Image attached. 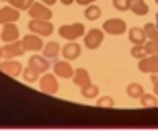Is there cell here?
<instances>
[{"instance_id": "f35d334b", "label": "cell", "mask_w": 158, "mask_h": 131, "mask_svg": "<svg viewBox=\"0 0 158 131\" xmlns=\"http://www.w3.org/2000/svg\"><path fill=\"white\" fill-rule=\"evenodd\" d=\"M8 2H10V0H8Z\"/></svg>"}, {"instance_id": "3957f363", "label": "cell", "mask_w": 158, "mask_h": 131, "mask_svg": "<svg viewBox=\"0 0 158 131\" xmlns=\"http://www.w3.org/2000/svg\"><path fill=\"white\" fill-rule=\"evenodd\" d=\"M27 27L31 29V33L41 35V37H47V35H51V33L55 32V27L51 26L49 20H31Z\"/></svg>"}, {"instance_id": "74e56055", "label": "cell", "mask_w": 158, "mask_h": 131, "mask_svg": "<svg viewBox=\"0 0 158 131\" xmlns=\"http://www.w3.org/2000/svg\"><path fill=\"white\" fill-rule=\"evenodd\" d=\"M156 4H158V0H156Z\"/></svg>"}, {"instance_id": "30bf717a", "label": "cell", "mask_w": 158, "mask_h": 131, "mask_svg": "<svg viewBox=\"0 0 158 131\" xmlns=\"http://www.w3.org/2000/svg\"><path fill=\"white\" fill-rule=\"evenodd\" d=\"M20 18V10L14 8V6H4L0 10V23H12Z\"/></svg>"}, {"instance_id": "ba28073f", "label": "cell", "mask_w": 158, "mask_h": 131, "mask_svg": "<svg viewBox=\"0 0 158 131\" xmlns=\"http://www.w3.org/2000/svg\"><path fill=\"white\" fill-rule=\"evenodd\" d=\"M22 47L23 51H41L43 49V41H41V35H26V37L22 39Z\"/></svg>"}, {"instance_id": "cb8c5ba5", "label": "cell", "mask_w": 158, "mask_h": 131, "mask_svg": "<svg viewBox=\"0 0 158 131\" xmlns=\"http://www.w3.org/2000/svg\"><path fill=\"white\" fill-rule=\"evenodd\" d=\"M143 32L144 35H147L148 39H158V27H156V23H144V27H143Z\"/></svg>"}, {"instance_id": "f546056e", "label": "cell", "mask_w": 158, "mask_h": 131, "mask_svg": "<svg viewBox=\"0 0 158 131\" xmlns=\"http://www.w3.org/2000/svg\"><path fill=\"white\" fill-rule=\"evenodd\" d=\"M113 8L115 10H129V0H113Z\"/></svg>"}, {"instance_id": "277c9868", "label": "cell", "mask_w": 158, "mask_h": 131, "mask_svg": "<svg viewBox=\"0 0 158 131\" xmlns=\"http://www.w3.org/2000/svg\"><path fill=\"white\" fill-rule=\"evenodd\" d=\"M82 37H84V45H86L88 49H98V47L104 43V32L98 29V27L90 29V32L84 33Z\"/></svg>"}, {"instance_id": "83f0119b", "label": "cell", "mask_w": 158, "mask_h": 131, "mask_svg": "<svg viewBox=\"0 0 158 131\" xmlns=\"http://www.w3.org/2000/svg\"><path fill=\"white\" fill-rule=\"evenodd\" d=\"M98 106H100V108H113L115 102H113V98H111V96H104V98H100V100H98Z\"/></svg>"}, {"instance_id": "f1b7e54d", "label": "cell", "mask_w": 158, "mask_h": 131, "mask_svg": "<svg viewBox=\"0 0 158 131\" xmlns=\"http://www.w3.org/2000/svg\"><path fill=\"white\" fill-rule=\"evenodd\" d=\"M147 53H144L143 49V45H133V49H131V57H135V59H143Z\"/></svg>"}, {"instance_id": "9a60e30c", "label": "cell", "mask_w": 158, "mask_h": 131, "mask_svg": "<svg viewBox=\"0 0 158 131\" xmlns=\"http://www.w3.org/2000/svg\"><path fill=\"white\" fill-rule=\"evenodd\" d=\"M72 80H74V84L80 86V88L86 86L88 82H92V80H90V73H88L86 69H76L74 74H72Z\"/></svg>"}, {"instance_id": "5b68a950", "label": "cell", "mask_w": 158, "mask_h": 131, "mask_svg": "<svg viewBox=\"0 0 158 131\" xmlns=\"http://www.w3.org/2000/svg\"><path fill=\"white\" fill-rule=\"evenodd\" d=\"M104 32L109 35H121L127 32V23L119 18H111V20H106L104 22Z\"/></svg>"}, {"instance_id": "d6986e66", "label": "cell", "mask_w": 158, "mask_h": 131, "mask_svg": "<svg viewBox=\"0 0 158 131\" xmlns=\"http://www.w3.org/2000/svg\"><path fill=\"white\" fill-rule=\"evenodd\" d=\"M59 43L57 41H49V43H43V57L45 59H55L59 55Z\"/></svg>"}, {"instance_id": "7a4b0ae2", "label": "cell", "mask_w": 158, "mask_h": 131, "mask_svg": "<svg viewBox=\"0 0 158 131\" xmlns=\"http://www.w3.org/2000/svg\"><path fill=\"white\" fill-rule=\"evenodd\" d=\"M27 14L31 16V20H51L53 12L47 8V4H43V2H33L27 8Z\"/></svg>"}, {"instance_id": "e575fe53", "label": "cell", "mask_w": 158, "mask_h": 131, "mask_svg": "<svg viewBox=\"0 0 158 131\" xmlns=\"http://www.w3.org/2000/svg\"><path fill=\"white\" fill-rule=\"evenodd\" d=\"M154 96L158 98V82H156V84H154Z\"/></svg>"}, {"instance_id": "7c38bea8", "label": "cell", "mask_w": 158, "mask_h": 131, "mask_svg": "<svg viewBox=\"0 0 158 131\" xmlns=\"http://www.w3.org/2000/svg\"><path fill=\"white\" fill-rule=\"evenodd\" d=\"M53 70H55L57 76H63V78H72V74H74V70H72L69 61H57L55 67H53Z\"/></svg>"}, {"instance_id": "836d02e7", "label": "cell", "mask_w": 158, "mask_h": 131, "mask_svg": "<svg viewBox=\"0 0 158 131\" xmlns=\"http://www.w3.org/2000/svg\"><path fill=\"white\" fill-rule=\"evenodd\" d=\"M60 2H63V4H66V6H69V4H72V2H74V0H60Z\"/></svg>"}, {"instance_id": "e0dca14e", "label": "cell", "mask_w": 158, "mask_h": 131, "mask_svg": "<svg viewBox=\"0 0 158 131\" xmlns=\"http://www.w3.org/2000/svg\"><path fill=\"white\" fill-rule=\"evenodd\" d=\"M63 57L64 59H78V57H80V45L74 43V41L66 43L64 49H63Z\"/></svg>"}, {"instance_id": "5bb4252c", "label": "cell", "mask_w": 158, "mask_h": 131, "mask_svg": "<svg viewBox=\"0 0 158 131\" xmlns=\"http://www.w3.org/2000/svg\"><path fill=\"white\" fill-rule=\"evenodd\" d=\"M18 37H20V29L14 26V22H12V23H4V29H2V41L10 43V41H16Z\"/></svg>"}, {"instance_id": "8d00e7d4", "label": "cell", "mask_w": 158, "mask_h": 131, "mask_svg": "<svg viewBox=\"0 0 158 131\" xmlns=\"http://www.w3.org/2000/svg\"><path fill=\"white\" fill-rule=\"evenodd\" d=\"M156 27H158V16H156Z\"/></svg>"}, {"instance_id": "6da1fadb", "label": "cell", "mask_w": 158, "mask_h": 131, "mask_svg": "<svg viewBox=\"0 0 158 131\" xmlns=\"http://www.w3.org/2000/svg\"><path fill=\"white\" fill-rule=\"evenodd\" d=\"M59 35L64 37V39H69V41H74V39L84 35V26L82 23H72V26L66 23V26H60L59 27Z\"/></svg>"}, {"instance_id": "603a6c76", "label": "cell", "mask_w": 158, "mask_h": 131, "mask_svg": "<svg viewBox=\"0 0 158 131\" xmlns=\"http://www.w3.org/2000/svg\"><path fill=\"white\" fill-rule=\"evenodd\" d=\"M143 92H144V90H143V86L139 84V82H131V84L127 86V94H129L131 98H141Z\"/></svg>"}, {"instance_id": "4fadbf2b", "label": "cell", "mask_w": 158, "mask_h": 131, "mask_svg": "<svg viewBox=\"0 0 158 131\" xmlns=\"http://www.w3.org/2000/svg\"><path fill=\"white\" fill-rule=\"evenodd\" d=\"M4 55L8 57V59H16V57H20L22 53H23V47H22V41H10V43H6L4 47Z\"/></svg>"}, {"instance_id": "8fae6325", "label": "cell", "mask_w": 158, "mask_h": 131, "mask_svg": "<svg viewBox=\"0 0 158 131\" xmlns=\"http://www.w3.org/2000/svg\"><path fill=\"white\" fill-rule=\"evenodd\" d=\"M0 70H2L4 74H10V76H20L23 69H22V65L18 63V61L10 59V61H6V63L0 65Z\"/></svg>"}, {"instance_id": "ac0fdd59", "label": "cell", "mask_w": 158, "mask_h": 131, "mask_svg": "<svg viewBox=\"0 0 158 131\" xmlns=\"http://www.w3.org/2000/svg\"><path fill=\"white\" fill-rule=\"evenodd\" d=\"M129 39H131V43H135V45H143L144 41H147V35H144L143 27H131L129 29Z\"/></svg>"}, {"instance_id": "4316f807", "label": "cell", "mask_w": 158, "mask_h": 131, "mask_svg": "<svg viewBox=\"0 0 158 131\" xmlns=\"http://www.w3.org/2000/svg\"><path fill=\"white\" fill-rule=\"evenodd\" d=\"M37 73H35V70L33 69H26V70H23V78H26V82H35V80H37Z\"/></svg>"}, {"instance_id": "2e32d148", "label": "cell", "mask_w": 158, "mask_h": 131, "mask_svg": "<svg viewBox=\"0 0 158 131\" xmlns=\"http://www.w3.org/2000/svg\"><path fill=\"white\" fill-rule=\"evenodd\" d=\"M129 10L133 12V14H137V16L148 14V6H147L144 0H129Z\"/></svg>"}, {"instance_id": "8992f818", "label": "cell", "mask_w": 158, "mask_h": 131, "mask_svg": "<svg viewBox=\"0 0 158 131\" xmlns=\"http://www.w3.org/2000/svg\"><path fill=\"white\" fill-rule=\"evenodd\" d=\"M139 70L147 74L158 73V53L156 55H144L141 61H139Z\"/></svg>"}, {"instance_id": "9c48e42d", "label": "cell", "mask_w": 158, "mask_h": 131, "mask_svg": "<svg viewBox=\"0 0 158 131\" xmlns=\"http://www.w3.org/2000/svg\"><path fill=\"white\" fill-rule=\"evenodd\" d=\"M27 67H29V69H33L37 74H41V73H47V69H49V59H45V57H39V55H33V57H29V63H27Z\"/></svg>"}, {"instance_id": "484cf974", "label": "cell", "mask_w": 158, "mask_h": 131, "mask_svg": "<svg viewBox=\"0 0 158 131\" xmlns=\"http://www.w3.org/2000/svg\"><path fill=\"white\" fill-rule=\"evenodd\" d=\"M35 0H10V6H14L18 10H27Z\"/></svg>"}, {"instance_id": "7402d4cb", "label": "cell", "mask_w": 158, "mask_h": 131, "mask_svg": "<svg viewBox=\"0 0 158 131\" xmlns=\"http://www.w3.org/2000/svg\"><path fill=\"white\" fill-rule=\"evenodd\" d=\"M82 96H84V98H88V100L96 98V96H98V86L92 84V82H88L86 86H82Z\"/></svg>"}, {"instance_id": "d6a6232c", "label": "cell", "mask_w": 158, "mask_h": 131, "mask_svg": "<svg viewBox=\"0 0 158 131\" xmlns=\"http://www.w3.org/2000/svg\"><path fill=\"white\" fill-rule=\"evenodd\" d=\"M41 2H43V4H47V6H49V4H55V2H57V0H41Z\"/></svg>"}, {"instance_id": "d590c367", "label": "cell", "mask_w": 158, "mask_h": 131, "mask_svg": "<svg viewBox=\"0 0 158 131\" xmlns=\"http://www.w3.org/2000/svg\"><path fill=\"white\" fill-rule=\"evenodd\" d=\"M2 55H4V51H2V47H0V59H2Z\"/></svg>"}, {"instance_id": "52a82bcc", "label": "cell", "mask_w": 158, "mask_h": 131, "mask_svg": "<svg viewBox=\"0 0 158 131\" xmlns=\"http://www.w3.org/2000/svg\"><path fill=\"white\" fill-rule=\"evenodd\" d=\"M39 90L45 94H57L59 92V82L55 74H43L39 80Z\"/></svg>"}, {"instance_id": "4dcf8cb0", "label": "cell", "mask_w": 158, "mask_h": 131, "mask_svg": "<svg viewBox=\"0 0 158 131\" xmlns=\"http://www.w3.org/2000/svg\"><path fill=\"white\" fill-rule=\"evenodd\" d=\"M74 2H78L80 6H88V4H92V2H96V0H74Z\"/></svg>"}, {"instance_id": "1f68e13d", "label": "cell", "mask_w": 158, "mask_h": 131, "mask_svg": "<svg viewBox=\"0 0 158 131\" xmlns=\"http://www.w3.org/2000/svg\"><path fill=\"white\" fill-rule=\"evenodd\" d=\"M150 78H152V84H156V82H158V73H152V74H150Z\"/></svg>"}, {"instance_id": "ffe728a7", "label": "cell", "mask_w": 158, "mask_h": 131, "mask_svg": "<svg viewBox=\"0 0 158 131\" xmlns=\"http://www.w3.org/2000/svg\"><path fill=\"white\" fill-rule=\"evenodd\" d=\"M84 16H86V20L94 22V20H98V18L102 16V10H100L96 4H88V8H86V12H84Z\"/></svg>"}, {"instance_id": "44dd1931", "label": "cell", "mask_w": 158, "mask_h": 131, "mask_svg": "<svg viewBox=\"0 0 158 131\" xmlns=\"http://www.w3.org/2000/svg\"><path fill=\"white\" fill-rule=\"evenodd\" d=\"M139 100H141V104L144 106V108H156L158 106V98L154 96V94H144L143 92V96Z\"/></svg>"}, {"instance_id": "d4e9b609", "label": "cell", "mask_w": 158, "mask_h": 131, "mask_svg": "<svg viewBox=\"0 0 158 131\" xmlns=\"http://www.w3.org/2000/svg\"><path fill=\"white\" fill-rule=\"evenodd\" d=\"M143 49H144L147 55H156V53H158V39H150L148 43L144 41V43H143Z\"/></svg>"}]
</instances>
